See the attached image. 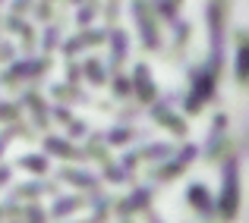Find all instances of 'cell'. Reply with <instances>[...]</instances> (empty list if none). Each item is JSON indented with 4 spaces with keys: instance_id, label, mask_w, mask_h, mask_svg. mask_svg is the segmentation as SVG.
<instances>
[{
    "instance_id": "6da1fadb",
    "label": "cell",
    "mask_w": 249,
    "mask_h": 223,
    "mask_svg": "<svg viewBox=\"0 0 249 223\" xmlns=\"http://www.w3.org/2000/svg\"><path fill=\"white\" fill-rule=\"evenodd\" d=\"M237 195H240V176H237V160L231 157L224 170V182H221V211H224V217L237 214Z\"/></svg>"
},
{
    "instance_id": "7a4b0ae2",
    "label": "cell",
    "mask_w": 249,
    "mask_h": 223,
    "mask_svg": "<svg viewBox=\"0 0 249 223\" xmlns=\"http://www.w3.org/2000/svg\"><path fill=\"white\" fill-rule=\"evenodd\" d=\"M136 16H139V29H142L145 44L148 48H158V29H155V19L145 13V3H136Z\"/></svg>"
},
{
    "instance_id": "3957f363",
    "label": "cell",
    "mask_w": 249,
    "mask_h": 223,
    "mask_svg": "<svg viewBox=\"0 0 249 223\" xmlns=\"http://www.w3.org/2000/svg\"><path fill=\"white\" fill-rule=\"evenodd\" d=\"M193 157H196V148L193 145H189L186 151H183V154L180 157H177V160L174 163H170V167H164V170H161V173H158V179H170V176H180V170L183 167H186V163L189 160H193Z\"/></svg>"
},
{
    "instance_id": "277c9868",
    "label": "cell",
    "mask_w": 249,
    "mask_h": 223,
    "mask_svg": "<svg viewBox=\"0 0 249 223\" xmlns=\"http://www.w3.org/2000/svg\"><path fill=\"white\" fill-rule=\"evenodd\" d=\"M189 205H193L196 211H202L205 217H212V205H208V192H205V186H193V189H189Z\"/></svg>"
},
{
    "instance_id": "5b68a950",
    "label": "cell",
    "mask_w": 249,
    "mask_h": 223,
    "mask_svg": "<svg viewBox=\"0 0 249 223\" xmlns=\"http://www.w3.org/2000/svg\"><path fill=\"white\" fill-rule=\"evenodd\" d=\"M136 85H139V97L142 101H155V85H152V79H148L145 66L136 69Z\"/></svg>"
},
{
    "instance_id": "8992f818",
    "label": "cell",
    "mask_w": 249,
    "mask_h": 223,
    "mask_svg": "<svg viewBox=\"0 0 249 223\" xmlns=\"http://www.w3.org/2000/svg\"><path fill=\"white\" fill-rule=\"evenodd\" d=\"M155 116H158V120H164V126H167V129H174L177 135H183V132H186V126H183V120H180V116L167 113V110L161 107V104H158V107H155Z\"/></svg>"
},
{
    "instance_id": "52a82bcc",
    "label": "cell",
    "mask_w": 249,
    "mask_h": 223,
    "mask_svg": "<svg viewBox=\"0 0 249 223\" xmlns=\"http://www.w3.org/2000/svg\"><path fill=\"white\" fill-rule=\"evenodd\" d=\"M148 198H152V192H148V189H139V192H136L133 198L126 201V205H120V214H133L136 207H142V205H145Z\"/></svg>"
},
{
    "instance_id": "ba28073f",
    "label": "cell",
    "mask_w": 249,
    "mask_h": 223,
    "mask_svg": "<svg viewBox=\"0 0 249 223\" xmlns=\"http://www.w3.org/2000/svg\"><path fill=\"white\" fill-rule=\"evenodd\" d=\"M95 41H101V32H89V35H82V38H76V41H70V44H67V54L85 50V44H95Z\"/></svg>"
},
{
    "instance_id": "9c48e42d",
    "label": "cell",
    "mask_w": 249,
    "mask_h": 223,
    "mask_svg": "<svg viewBox=\"0 0 249 223\" xmlns=\"http://www.w3.org/2000/svg\"><path fill=\"white\" fill-rule=\"evenodd\" d=\"M237 73L240 79H249V38L240 41V63H237Z\"/></svg>"
},
{
    "instance_id": "30bf717a",
    "label": "cell",
    "mask_w": 249,
    "mask_h": 223,
    "mask_svg": "<svg viewBox=\"0 0 249 223\" xmlns=\"http://www.w3.org/2000/svg\"><path fill=\"white\" fill-rule=\"evenodd\" d=\"M123 57H126V35H123V32H114V66H120Z\"/></svg>"
},
{
    "instance_id": "8fae6325",
    "label": "cell",
    "mask_w": 249,
    "mask_h": 223,
    "mask_svg": "<svg viewBox=\"0 0 249 223\" xmlns=\"http://www.w3.org/2000/svg\"><path fill=\"white\" fill-rule=\"evenodd\" d=\"M63 179L76 182V186H95V179H91V176H85V173H73V170H63Z\"/></svg>"
},
{
    "instance_id": "7c38bea8",
    "label": "cell",
    "mask_w": 249,
    "mask_h": 223,
    "mask_svg": "<svg viewBox=\"0 0 249 223\" xmlns=\"http://www.w3.org/2000/svg\"><path fill=\"white\" fill-rule=\"evenodd\" d=\"M85 73H89V79H91V82H104V66H101L98 60H91L89 66H85Z\"/></svg>"
},
{
    "instance_id": "4fadbf2b",
    "label": "cell",
    "mask_w": 249,
    "mask_h": 223,
    "mask_svg": "<svg viewBox=\"0 0 249 223\" xmlns=\"http://www.w3.org/2000/svg\"><path fill=\"white\" fill-rule=\"evenodd\" d=\"M48 148L54 151V154H63V157H70V154H73V148H70L67 142H60V139H51V142H48Z\"/></svg>"
},
{
    "instance_id": "5bb4252c",
    "label": "cell",
    "mask_w": 249,
    "mask_h": 223,
    "mask_svg": "<svg viewBox=\"0 0 249 223\" xmlns=\"http://www.w3.org/2000/svg\"><path fill=\"white\" fill-rule=\"evenodd\" d=\"M76 207H79V201L73 198V201H63V205H57V207H54V214H67V211H76Z\"/></svg>"
},
{
    "instance_id": "9a60e30c",
    "label": "cell",
    "mask_w": 249,
    "mask_h": 223,
    "mask_svg": "<svg viewBox=\"0 0 249 223\" xmlns=\"http://www.w3.org/2000/svg\"><path fill=\"white\" fill-rule=\"evenodd\" d=\"M22 167H29V170H44V160H41V157H25Z\"/></svg>"
},
{
    "instance_id": "2e32d148",
    "label": "cell",
    "mask_w": 249,
    "mask_h": 223,
    "mask_svg": "<svg viewBox=\"0 0 249 223\" xmlns=\"http://www.w3.org/2000/svg\"><path fill=\"white\" fill-rule=\"evenodd\" d=\"M114 88H117V95H129V85H126V79H117V82H114Z\"/></svg>"
},
{
    "instance_id": "e0dca14e",
    "label": "cell",
    "mask_w": 249,
    "mask_h": 223,
    "mask_svg": "<svg viewBox=\"0 0 249 223\" xmlns=\"http://www.w3.org/2000/svg\"><path fill=\"white\" fill-rule=\"evenodd\" d=\"M174 3H177V0H174Z\"/></svg>"
}]
</instances>
